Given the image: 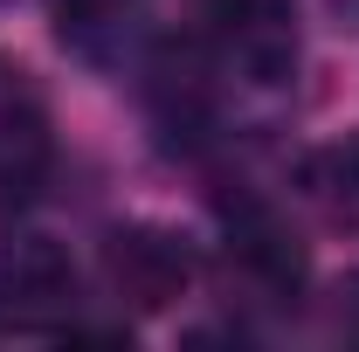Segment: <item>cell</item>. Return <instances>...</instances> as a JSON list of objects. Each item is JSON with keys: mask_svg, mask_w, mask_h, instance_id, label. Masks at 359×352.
Listing matches in <instances>:
<instances>
[{"mask_svg": "<svg viewBox=\"0 0 359 352\" xmlns=\"http://www.w3.org/2000/svg\"><path fill=\"white\" fill-rule=\"evenodd\" d=\"M104 269H111L118 297H132L138 311H159V304H173L180 290H187L194 256H187V242L166 235V228H118L111 249H104Z\"/></svg>", "mask_w": 359, "mask_h": 352, "instance_id": "cell-1", "label": "cell"}, {"mask_svg": "<svg viewBox=\"0 0 359 352\" xmlns=\"http://www.w3.org/2000/svg\"><path fill=\"white\" fill-rule=\"evenodd\" d=\"M222 42H228V62L249 69L256 83H283L297 62V28H290L283 0H228Z\"/></svg>", "mask_w": 359, "mask_h": 352, "instance_id": "cell-2", "label": "cell"}, {"mask_svg": "<svg viewBox=\"0 0 359 352\" xmlns=\"http://www.w3.org/2000/svg\"><path fill=\"white\" fill-rule=\"evenodd\" d=\"M228 256L249 269L263 290H297L304 283V249H297V235L283 228V221L269 215V208H249V215H235V235H228Z\"/></svg>", "mask_w": 359, "mask_h": 352, "instance_id": "cell-3", "label": "cell"}, {"mask_svg": "<svg viewBox=\"0 0 359 352\" xmlns=\"http://www.w3.org/2000/svg\"><path fill=\"white\" fill-rule=\"evenodd\" d=\"M42 166H48L42 111L21 97V83H14V76H0V194H28Z\"/></svg>", "mask_w": 359, "mask_h": 352, "instance_id": "cell-4", "label": "cell"}, {"mask_svg": "<svg viewBox=\"0 0 359 352\" xmlns=\"http://www.w3.org/2000/svg\"><path fill=\"white\" fill-rule=\"evenodd\" d=\"M304 194H311L332 221L359 228V132L332 138L325 152H311V159H304Z\"/></svg>", "mask_w": 359, "mask_h": 352, "instance_id": "cell-5", "label": "cell"}, {"mask_svg": "<svg viewBox=\"0 0 359 352\" xmlns=\"http://www.w3.org/2000/svg\"><path fill=\"white\" fill-rule=\"evenodd\" d=\"M0 290L14 304H62L69 297V263L48 242H14L7 263H0Z\"/></svg>", "mask_w": 359, "mask_h": 352, "instance_id": "cell-6", "label": "cell"}, {"mask_svg": "<svg viewBox=\"0 0 359 352\" xmlns=\"http://www.w3.org/2000/svg\"><path fill=\"white\" fill-rule=\"evenodd\" d=\"M125 7H132V0H55V21H62V35H97V28H111Z\"/></svg>", "mask_w": 359, "mask_h": 352, "instance_id": "cell-7", "label": "cell"}]
</instances>
